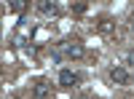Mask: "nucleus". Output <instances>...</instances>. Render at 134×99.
I'll return each mask as SVG.
<instances>
[{
  "mask_svg": "<svg viewBox=\"0 0 134 99\" xmlns=\"http://www.w3.org/2000/svg\"><path fill=\"white\" fill-rule=\"evenodd\" d=\"M99 30H102V32H110V30H113V21H110V19H105L102 24H99Z\"/></svg>",
  "mask_w": 134,
  "mask_h": 99,
  "instance_id": "obj_6",
  "label": "nucleus"
},
{
  "mask_svg": "<svg viewBox=\"0 0 134 99\" xmlns=\"http://www.w3.org/2000/svg\"><path fill=\"white\" fill-rule=\"evenodd\" d=\"M78 83V75L72 70H59V86H64V89H70V86Z\"/></svg>",
  "mask_w": 134,
  "mask_h": 99,
  "instance_id": "obj_3",
  "label": "nucleus"
},
{
  "mask_svg": "<svg viewBox=\"0 0 134 99\" xmlns=\"http://www.w3.org/2000/svg\"><path fill=\"white\" fill-rule=\"evenodd\" d=\"M131 30H134V24H131Z\"/></svg>",
  "mask_w": 134,
  "mask_h": 99,
  "instance_id": "obj_9",
  "label": "nucleus"
},
{
  "mask_svg": "<svg viewBox=\"0 0 134 99\" xmlns=\"http://www.w3.org/2000/svg\"><path fill=\"white\" fill-rule=\"evenodd\" d=\"M38 11L43 16H57L59 14V5L57 3H38Z\"/></svg>",
  "mask_w": 134,
  "mask_h": 99,
  "instance_id": "obj_5",
  "label": "nucleus"
},
{
  "mask_svg": "<svg viewBox=\"0 0 134 99\" xmlns=\"http://www.w3.org/2000/svg\"><path fill=\"white\" fill-rule=\"evenodd\" d=\"M81 99H91V96H81Z\"/></svg>",
  "mask_w": 134,
  "mask_h": 99,
  "instance_id": "obj_8",
  "label": "nucleus"
},
{
  "mask_svg": "<svg viewBox=\"0 0 134 99\" xmlns=\"http://www.w3.org/2000/svg\"><path fill=\"white\" fill-rule=\"evenodd\" d=\"M129 78H131V75H129V70H126V67H113V70H110V80L118 83V86H126V83H129Z\"/></svg>",
  "mask_w": 134,
  "mask_h": 99,
  "instance_id": "obj_2",
  "label": "nucleus"
},
{
  "mask_svg": "<svg viewBox=\"0 0 134 99\" xmlns=\"http://www.w3.org/2000/svg\"><path fill=\"white\" fill-rule=\"evenodd\" d=\"M48 91H51V86H48L46 80H38V83H35V89H32V96H35V99H46Z\"/></svg>",
  "mask_w": 134,
  "mask_h": 99,
  "instance_id": "obj_4",
  "label": "nucleus"
},
{
  "mask_svg": "<svg viewBox=\"0 0 134 99\" xmlns=\"http://www.w3.org/2000/svg\"><path fill=\"white\" fill-rule=\"evenodd\" d=\"M62 51H64L67 56H70V59H81L83 54H86L83 43H78V40H72V43H64V46H62Z\"/></svg>",
  "mask_w": 134,
  "mask_h": 99,
  "instance_id": "obj_1",
  "label": "nucleus"
},
{
  "mask_svg": "<svg viewBox=\"0 0 134 99\" xmlns=\"http://www.w3.org/2000/svg\"><path fill=\"white\" fill-rule=\"evenodd\" d=\"M126 64H134V51H129V54H126Z\"/></svg>",
  "mask_w": 134,
  "mask_h": 99,
  "instance_id": "obj_7",
  "label": "nucleus"
}]
</instances>
